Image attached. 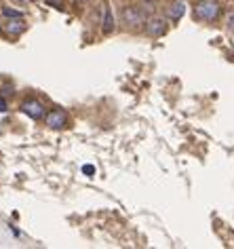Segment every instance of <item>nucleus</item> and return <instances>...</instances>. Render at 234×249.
I'll return each instance as SVG.
<instances>
[{
    "mask_svg": "<svg viewBox=\"0 0 234 249\" xmlns=\"http://www.w3.org/2000/svg\"><path fill=\"white\" fill-rule=\"evenodd\" d=\"M221 15V4L219 0H196L194 4V19L199 21H217Z\"/></svg>",
    "mask_w": 234,
    "mask_h": 249,
    "instance_id": "f257e3e1",
    "label": "nucleus"
},
{
    "mask_svg": "<svg viewBox=\"0 0 234 249\" xmlns=\"http://www.w3.org/2000/svg\"><path fill=\"white\" fill-rule=\"evenodd\" d=\"M122 21L127 23V28H139V26H146L148 17H146V11L139 7V4H129V7L122 9Z\"/></svg>",
    "mask_w": 234,
    "mask_h": 249,
    "instance_id": "f03ea898",
    "label": "nucleus"
},
{
    "mask_svg": "<svg viewBox=\"0 0 234 249\" xmlns=\"http://www.w3.org/2000/svg\"><path fill=\"white\" fill-rule=\"evenodd\" d=\"M167 32V21L163 17H150L146 21V34L152 36V38H161V36Z\"/></svg>",
    "mask_w": 234,
    "mask_h": 249,
    "instance_id": "7ed1b4c3",
    "label": "nucleus"
},
{
    "mask_svg": "<svg viewBox=\"0 0 234 249\" xmlns=\"http://www.w3.org/2000/svg\"><path fill=\"white\" fill-rule=\"evenodd\" d=\"M21 110L26 112L30 118H42L45 116V106H42L38 99H26L21 104Z\"/></svg>",
    "mask_w": 234,
    "mask_h": 249,
    "instance_id": "20e7f679",
    "label": "nucleus"
},
{
    "mask_svg": "<svg viewBox=\"0 0 234 249\" xmlns=\"http://www.w3.org/2000/svg\"><path fill=\"white\" fill-rule=\"evenodd\" d=\"M184 13H186V4L182 2V0H175V2H171L169 4V9H167V17L171 21H180Z\"/></svg>",
    "mask_w": 234,
    "mask_h": 249,
    "instance_id": "39448f33",
    "label": "nucleus"
},
{
    "mask_svg": "<svg viewBox=\"0 0 234 249\" xmlns=\"http://www.w3.org/2000/svg\"><path fill=\"white\" fill-rule=\"evenodd\" d=\"M47 124L51 129H61L66 124V114L61 110H51L47 114Z\"/></svg>",
    "mask_w": 234,
    "mask_h": 249,
    "instance_id": "423d86ee",
    "label": "nucleus"
},
{
    "mask_svg": "<svg viewBox=\"0 0 234 249\" xmlns=\"http://www.w3.org/2000/svg\"><path fill=\"white\" fill-rule=\"evenodd\" d=\"M7 30L11 34H21L26 30V23H23V17H9L7 21Z\"/></svg>",
    "mask_w": 234,
    "mask_h": 249,
    "instance_id": "0eeeda50",
    "label": "nucleus"
},
{
    "mask_svg": "<svg viewBox=\"0 0 234 249\" xmlns=\"http://www.w3.org/2000/svg\"><path fill=\"white\" fill-rule=\"evenodd\" d=\"M110 32H114V15H112L110 4H106V13H103V34H110Z\"/></svg>",
    "mask_w": 234,
    "mask_h": 249,
    "instance_id": "6e6552de",
    "label": "nucleus"
},
{
    "mask_svg": "<svg viewBox=\"0 0 234 249\" xmlns=\"http://www.w3.org/2000/svg\"><path fill=\"white\" fill-rule=\"evenodd\" d=\"M2 13H4V17H23L19 11H15V9H11V7H2Z\"/></svg>",
    "mask_w": 234,
    "mask_h": 249,
    "instance_id": "1a4fd4ad",
    "label": "nucleus"
},
{
    "mask_svg": "<svg viewBox=\"0 0 234 249\" xmlns=\"http://www.w3.org/2000/svg\"><path fill=\"white\" fill-rule=\"evenodd\" d=\"M83 171L87 173V176H91V173H95V167H91V165H84V167H83Z\"/></svg>",
    "mask_w": 234,
    "mask_h": 249,
    "instance_id": "9d476101",
    "label": "nucleus"
},
{
    "mask_svg": "<svg viewBox=\"0 0 234 249\" xmlns=\"http://www.w3.org/2000/svg\"><path fill=\"white\" fill-rule=\"evenodd\" d=\"M7 110V102H4V97H0V112Z\"/></svg>",
    "mask_w": 234,
    "mask_h": 249,
    "instance_id": "9b49d317",
    "label": "nucleus"
},
{
    "mask_svg": "<svg viewBox=\"0 0 234 249\" xmlns=\"http://www.w3.org/2000/svg\"><path fill=\"white\" fill-rule=\"evenodd\" d=\"M19 2H28V0H19Z\"/></svg>",
    "mask_w": 234,
    "mask_h": 249,
    "instance_id": "f8f14e48",
    "label": "nucleus"
}]
</instances>
